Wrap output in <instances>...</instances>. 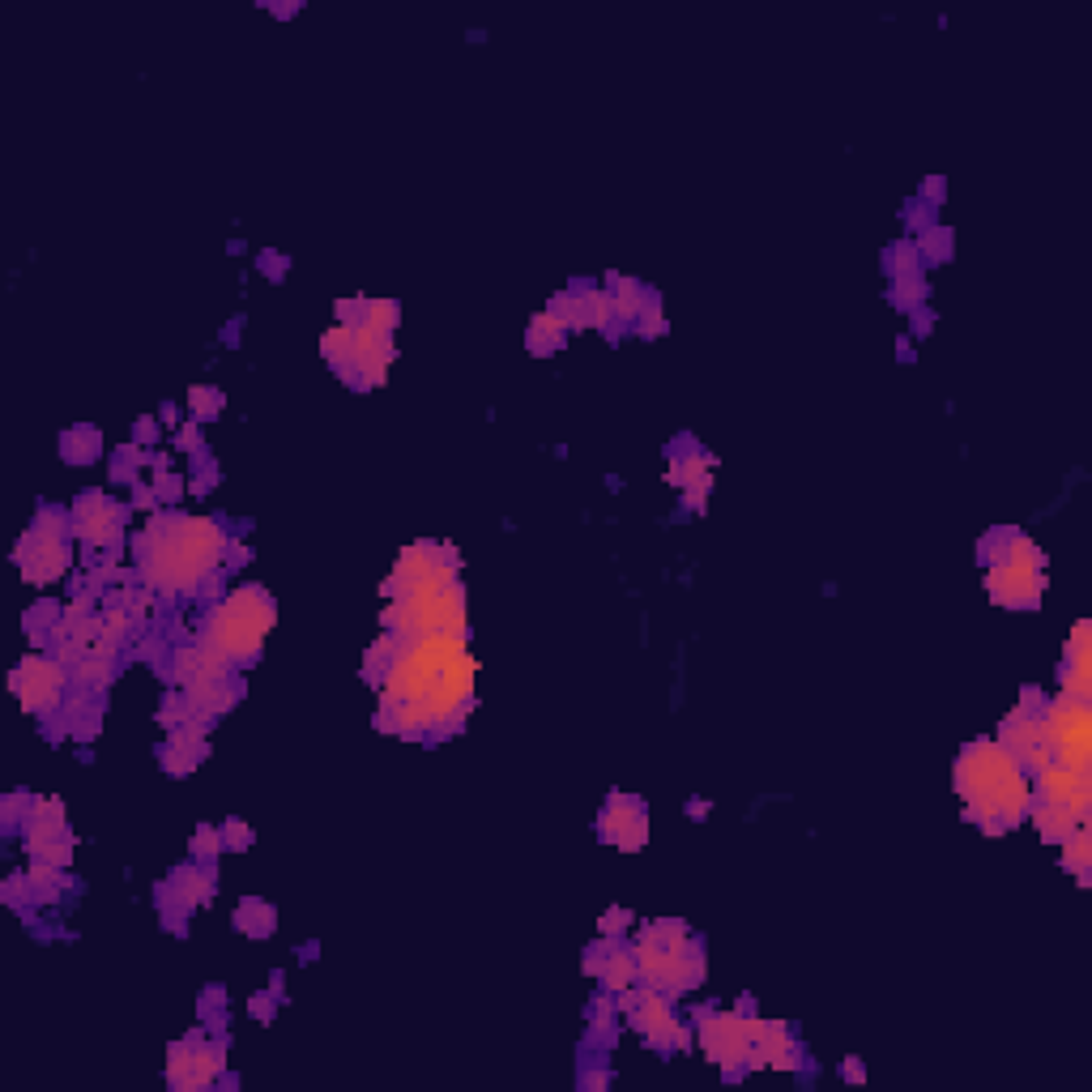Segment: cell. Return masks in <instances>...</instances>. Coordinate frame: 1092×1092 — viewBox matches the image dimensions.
I'll list each match as a JSON object with an SVG mask.
<instances>
[{"label":"cell","mask_w":1092,"mask_h":1092,"mask_svg":"<svg viewBox=\"0 0 1092 1092\" xmlns=\"http://www.w3.org/2000/svg\"><path fill=\"white\" fill-rule=\"evenodd\" d=\"M65 661H56L48 653H26L22 666L9 675V691L22 696L26 713H56L65 704Z\"/></svg>","instance_id":"obj_1"},{"label":"cell","mask_w":1092,"mask_h":1092,"mask_svg":"<svg viewBox=\"0 0 1092 1092\" xmlns=\"http://www.w3.org/2000/svg\"><path fill=\"white\" fill-rule=\"evenodd\" d=\"M73 516V538H81L86 546H107L116 551L120 542V525H124V508L116 500H107L103 491H86L77 495V504L69 508Z\"/></svg>","instance_id":"obj_2"},{"label":"cell","mask_w":1092,"mask_h":1092,"mask_svg":"<svg viewBox=\"0 0 1092 1092\" xmlns=\"http://www.w3.org/2000/svg\"><path fill=\"white\" fill-rule=\"evenodd\" d=\"M598 832H602V841H610L615 850H640L645 841H649V820H645V806H640V798H631V794H610L607 798V811H602V820H598Z\"/></svg>","instance_id":"obj_3"},{"label":"cell","mask_w":1092,"mask_h":1092,"mask_svg":"<svg viewBox=\"0 0 1092 1092\" xmlns=\"http://www.w3.org/2000/svg\"><path fill=\"white\" fill-rule=\"evenodd\" d=\"M214 867H205V862H196V867H179V871H171V905H179V909H201V905H210L214 900Z\"/></svg>","instance_id":"obj_4"},{"label":"cell","mask_w":1092,"mask_h":1092,"mask_svg":"<svg viewBox=\"0 0 1092 1092\" xmlns=\"http://www.w3.org/2000/svg\"><path fill=\"white\" fill-rule=\"evenodd\" d=\"M598 981H602V990H610V995H619V990H631L636 981H640V969H636V956H631L628 947H610L607 951V965H602V973H598Z\"/></svg>","instance_id":"obj_5"},{"label":"cell","mask_w":1092,"mask_h":1092,"mask_svg":"<svg viewBox=\"0 0 1092 1092\" xmlns=\"http://www.w3.org/2000/svg\"><path fill=\"white\" fill-rule=\"evenodd\" d=\"M320 355H325V363L346 380V371H350V363H355V325L341 320L338 329H329V333L320 338Z\"/></svg>","instance_id":"obj_6"},{"label":"cell","mask_w":1092,"mask_h":1092,"mask_svg":"<svg viewBox=\"0 0 1092 1092\" xmlns=\"http://www.w3.org/2000/svg\"><path fill=\"white\" fill-rule=\"evenodd\" d=\"M273 926H278V909H273L269 900H256V897L240 900V909H235V930L252 935V939H265V935H273Z\"/></svg>","instance_id":"obj_7"},{"label":"cell","mask_w":1092,"mask_h":1092,"mask_svg":"<svg viewBox=\"0 0 1092 1092\" xmlns=\"http://www.w3.org/2000/svg\"><path fill=\"white\" fill-rule=\"evenodd\" d=\"M60 453H65V462H73V465H90V462H98V453H103V436H98L95 427H73V431H65L60 436Z\"/></svg>","instance_id":"obj_8"},{"label":"cell","mask_w":1092,"mask_h":1092,"mask_svg":"<svg viewBox=\"0 0 1092 1092\" xmlns=\"http://www.w3.org/2000/svg\"><path fill=\"white\" fill-rule=\"evenodd\" d=\"M73 683L90 687V691H103V687L111 683V657L86 653V657H81V661L73 666Z\"/></svg>","instance_id":"obj_9"},{"label":"cell","mask_w":1092,"mask_h":1092,"mask_svg":"<svg viewBox=\"0 0 1092 1092\" xmlns=\"http://www.w3.org/2000/svg\"><path fill=\"white\" fill-rule=\"evenodd\" d=\"M222 850H226V836H222V828H205V824H201V828L193 832V845H188V853H193L196 862L214 867Z\"/></svg>","instance_id":"obj_10"},{"label":"cell","mask_w":1092,"mask_h":1092,"mask_svg":"<svg viewBox=\"0 0 1092 1092\" xmlns=\"http://www.w3.org/2000/svg\"><path fill=\"white\" fill-rule=\"evenodd\" d=\"M188 406H193L196 423H210V418H218L222 414L226 397H222L218 389H210V385H193V389H188Z\"/></svg>","instance_id":"obj_11"},{"label":"cell","mask_w":1092,"mask_h":1092,"mask_svg":"<svg viewBox=\"0 0 1092 1092\" xmlns=\"http://www.w3.org/2000/svg\"><path fill=\"white\" fill-rule=\"evenodd\" d=\"M913 248H918V256L943 261L947 252H951V231H947V226H926L922 235L913 240Z\"/></svg>","instance_id":"obj_12"},{"label":"cell","mask_w":1092,"mask_h":1092,"mask_svg":"<svg viewBox=\"0 0 1092 1092\" xmlns=\"http://www.w3.org/2000/svg\"><path fill=\"white\" fill-rule=\"evenodd\" d=\"M892 299H897L900 308H922V299H926V278H922V273L897 278V286H892Z\"/></svg>","instance_id":"obj_13"},{"label":"cell","mask_w":1092,"mask_h":1092,"mask_svg":"<svg viewBox=\"0 0 1092 1092\" xmlns=\"http://www.w3.org/2000/svg\"><path fill=\"white\" fill-rule=\"evenodd\" d=\"M628 926H631L628 909H607V913H602V922H598V935H602V939H619Z\"/></svg>","instance_id":"obj_14"},{"label":"cell","mask_w":1092,"mask_h":1092,"mask_svg":"<svg viewBox=\"0 0 1092 1092\" xmlns=\"http://www.w3.org/2000/svg\"><path fill=\"white\" fill-rule=\"evenodd\" d=\"M149 483H154V491H158V500H163V504H167V500L175 504V500L184 495V483H179V474H175V470H163V474H154Z\"/></svg>","instance_id":"obj_15"},{"label":"cell","mask_w":1092,"mask_h":1092,"mask_svg":"<svg viewBox=\"0 0 1092 1092\" xmlns=\"http://www.w3.org/2000/svg\"><path fill=\"white\" fill-rule=\"evenodd\" d=\"M222 836H226V850H248L252 845V828L243 824V820H226Z\"/></svg>","instance_id":"obj_16"},{"label":"cell","mask_w":1092,"mask_h":1092,"mask_svg":"<svg viewBox=\"0 0 1092 1092\" xmlns=\"http://www.w3.org/2000/svg\"><path fill=\"white\" fill-rule=\"evenodd\" d=\"M175 448H179V453H201V427H196V423H184V427L175 431Z\"/></svg>","instance_id":"obj_17"},{"label":"cell","mask_w":1092,"mask_h":1092,"mask_svg":"<svg viewBox=\"0 0 1092 1092\" xmlns=\"http://www.w3.org/2000/svg\"><path fill=\"white\" fill-rule=\"evenodd\" d=\"M248 1016L261 1019V1024H269L273 1019V995H256L252 1003H248Z\"/></svg>","instance_id":"obj_18"},{"label":"cell","mask_w":1092,"mask_h":1092,"mask_svg":"<svg viewBox=\"0 0 1092 1092\" xmlns=\"http://www.w3.org/2000/svg\"><path fill=\"white\" fill-rule=\"evenodd\" d=\"M133 439H141V448H149V444L158 439V423H154V418H137V423H133Z\"/></svg>","instance_id":"obj_19"},{"label":"cell","mask_w":1092,"mask_h":1092,"mask_svg":"<svg viewBox=\"0 0 1092 1092\" xmlns=\"http://www.w3.org/2000/svg\"><path fill=\"white\" fill-rule=\"evenodd\" d=\"M841 1080H845V1084H862V1080H867L862 1058H845V1063H841Z\"/></svg>","instance_id":"obj_20"},{"label":"cell","mask_w":1092,"mask_h":1092,"mask_svg":"<svg viewBox=\"0 0 1092 1092\" xmlns=\"http://www.w3.org/2000/svg\"><path fill=\"white\" fill-rule=\"evenodd\" d=\"M581 1084H584V1088H607V1084H610V1071H607V1067L589 1071V1075H584Z\"/></svg>","instance_id":"obj_21"},{"label":"cell","mask_w":1092,"mask_h":1092,"mask_svg":"<svg viewBox=\"0 0 1092 1092\" xmlns=\"http://www.w3.org/2000/svg\"><path fill=\"white\" fill-rule=\"evenodd\" d=\"M158 423H163V427H179V406H171L167 401V406L158 410Z\"/></svg>","instance_id":"obj_22"},{"label":"cell","mask_w":1092,"mask_h":1092,"mask_svg":"<svg viewBox=\"0 0 1092 1092\" xmlns=\"http://www.w3.org/2000/svg\"><path fill=\"white\" fill-rule=\"evenodd\" d=\"M922 196H930V201H943V179H926Z\"/></svg>","instance_id":"obj_23"},{"label":"cell","mask_w":1092,"mask_h":1092,"mask_svg":"<svg viewBox=\"0 0 1092 1092\" xmlns=\"http://www.w3.org/2000/svg\"><path fill=\"white\" fill-rule=\"evenodd\" d=\"M687 811H691V815L700 820V815H708V802H704V798H696V802H691V806H687Z\"/></svg>","instance_id":"obj_24"}]
</instances>
